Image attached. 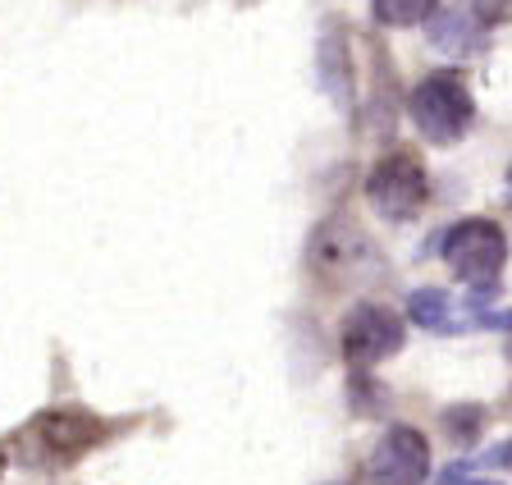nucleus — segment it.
<instances>
[{
    "label": "nucleus",
    "mask_w": 512,
    "mask_h": 485,
    "mask_svg": "<svg viewBox=\"0 0 512 485\" xmlns=\"http://www.w3.org/2000/svg\"><path fill=\"white\" fill-rule=\"evenodd\" d=\"M471 485H490V481H471Z\"/></svg>",
    "instance_id": "16"
},
{
    "label": "nucleus",
    "mask_w": 512,
    "mask_h": 485,
    "mask_svg": "<svg viewBox=\"0 0 512 485\" xmlns=\"http://www.w3.org/2000/svg\"><path fill=\"white\" fill-rule=\"evenodd\" d=\"M439 10V0H371L375 23L384 28H412V23H430V14Z\"/></svg>",
    "instance_id": "12"
},
{
    "label": "nucleus",
    "mask_w": 512,
    "mask_h": 485,
    "mask_svg": "<svg viewBox=\"0 0 512 485\" xmlns=\"http://www.w3.org/2000/svg\"><path fill=\"white\" fill-rule=\"evenodd\" d=\"M407 316H412L421 330H435V335H458V330H467V321H458L453 298H448L444 289H416L412 298H407Z\"/></svg>",
    "instance_id": "10"
},
{
    "label": "nucleus",
    "mask_w": 512,
    "mask_h": 485,
    "mask_svg": "<svg viewBox=\"0 0 512 485\" xmlns=\"http://www.w3.org/2000/svg\"><path fill=\"white\" fill-rule=\"evenodd\" d=\"M508 188H512V165H508Z\"/></svg>",
    "instance_id": "15"
},
{
    "label": "nucleus",
    "mask_w": 512,
    "mask_h": 485,
    "mask_svg": "<svg viewBox=\"0 0 512 485\" xmlns=\"http://www.w3.org/2000/svg\"><path fill=\"white\" fill-rule=\"evenodd\" d=\"M426 37L435 51L453 55V60H476V55L490 51V28L471 14V5H453V10H435L426 23Z\"/></svg>",
    "instance_id": "7"
},
{
    "label": "nucleus",
    "mask_w": 512,
    "mask_h": 485,
    "mask_svg": "<svg viewBox=\"0 0 512 485\" xmlns=\"http://www.w3.org/2000/svg\"><path fill=\"white\" fill-rule=\"evenodd\" d=\"M371 485H426L430 476V440L416 426H389L366 463Z\"/></svg>",
    "instance_id": "6"
},
{
    "label": "nucleus",
    "mask_w": 512,
    "mask_h": 485,
    "mask_svg": "<svg viewBox=\"0 0 512 485\" xmlns=\"http://www.w3.org/2000/svg\"><path fill=\"white\" fill-rule=\"evenodd\" d=\"M37 435H42V449L51 458H78L83 449H92L101 440V426L83 412H46L37 421Z\"/></svg>",
    "instance_id": "9"
},
{
    "label": "nucleus",
    "mask_w": 512,
    "mask_h": 485,
    "mask_svg": "<svg viewBox=\"0 0 512 485\" xmlns=\"http://www.w3.org/2000/svg\"><path fill=\"white\" fill-rule=\"evenodd\" d=\"M485 463H494V467H508V472H512V440H503L499 449H490V458H485Z\"/></svg>",
    "instance_id": "14"
},
{
    "label": "nucleus",
    "mask_w": 512,
    "mask_h": 485,
    "mask_svg": "<svg viewBox=\"0 0 512 485\" xmlns=\"http://www.w3.org/2000/svg\"><path fill=\"white\" fill-rule=\"evenodd\" d=\"M439 426H444V435L458 444V449H471V444L485 435V408H480V403H453V408H444Z\"/></svg>",
    "instance_id": "11"
},
{
    "label": "nucleus",
    "mask_w": 512,
    "mask_h": 485,
    "mask_svg": "<svg viewBox=\"0 0 512 485\" xmlns=\"http://www.w3.org/2000/svg\"><path fill=\"white\" fill-rule=\"evenodd\" d=\"M311 266L330 284H362L380 275L384 257L352 220H330V225H320L316 238H311Z\"/></svg>",
    "instance_id": "3"
},
{
    "label": "nucleus",
    "mask_w": 512,
    "mask_h": 485,
    "mask_svg": "<svg viewBox=\"0 0 512 485\" xmlns=\"http://www.w3.org/2000/svg\"><path fill=\"white\" fill-rule=\"evenodd\" d=\"M407 115H412L416 133L426 142L453 147V142L467 138L471 119H476V101H471V87L458 74H430L412 87Z\"/></svg>",
    "instance_id": "1"
},
{
    "label": "nucleus",
    "mask_w": 512,
    "mask_h": 485,
    "mask_svg": "<svg viewBox=\"0 0 512 485\" xmlns=\"http://www.w3.org/2000/svg\"><path fill=\"white\" fill-rule=\"evenodd\" d=\"M467 5H471V14H476L485 28H490V23H503V19H508V0H467Z\"/></svg>",
    "instance_id": "13"
},
{
    "label": "nucleus",
    "mask_w": 512,
    "mask_h": 485,
    "mask_svg": "<svg viewBox=\"0 0 512 485\" xmlns=\"http://www.w3.org/2000/svg\"><path fill=\"white\" fill-rule=\"evenodd\" d=\"M403 339H407L403 321L384 302H357L343 316V330H339L343 362H352V367H380V362H389L403 348Z\"/></svg>",
    "instance_id": "5"
},
{
    "label": "nucleus",
    "mask_w": 512,
    "mask_h": 485,
    "mask_svg": "<svg viewBox=\"0 0 512 485\" xmlns=\"http://www.w3.org/2000/svg\"><path fill=\"white\" fill-rule=\"evenodd\" d=\"M316 74L320 87L330 92L334 106H352L357 97V78H352V55H348V37H343L339 23H325L320 28V46H316Z\"/></svg>",
    "instance_id": "8"
},
{
    "label": "nucleus",
    "mask_w": 512,
    "mask_h": 485,
    "mask_svg": "<svg viewBox=\"0 0 512 485\" xmlns=\"http://www.w3.org/2000/svg\"><path fill=\"white\" fill-rule=\"evenodd\" d=\"M439 252H444L448 270H453L462 284L485 289V284H499V270H503V261H508V238H503V229L494 225V220L467 216L453 229H444Z\"/></svg>",
    "instance_id": "2"
},
{
    "label": "nucleus",
    "mask_w": 512,
    "mask_h": 485,
    "mask_svg": "<svg viewBox=\"0 0 512 485\" xmlns=\"http://www.w3.org/2000/svg\"><path fill=\"white\" fill-rule=\"evenodd\" d=\"M426 197H430L426 170H421V161L407 156V151L380 156V161L371 165V174H366V202H371V211L380 220L403 225V220H412L416 211L426 206Z\"/></svg>",
    "instance_id": "4"
}]
</instances>
